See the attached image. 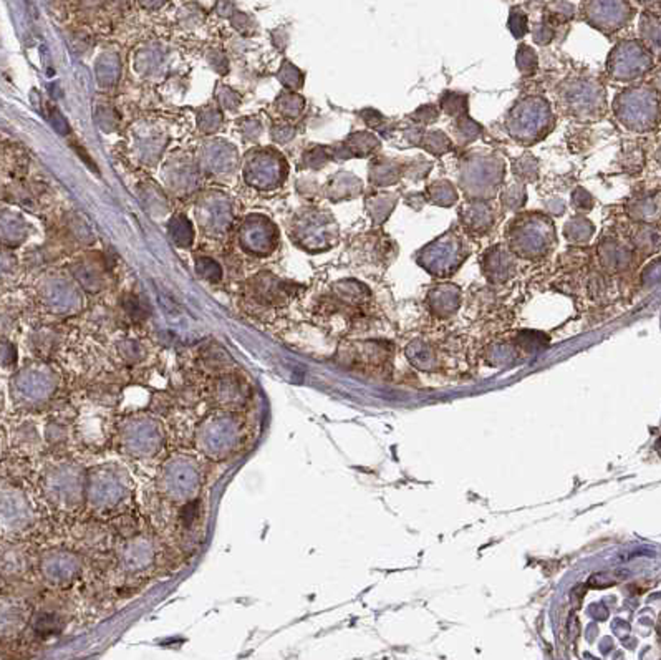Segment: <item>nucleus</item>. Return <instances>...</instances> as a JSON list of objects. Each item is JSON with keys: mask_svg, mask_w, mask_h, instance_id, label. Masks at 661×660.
<instances>
[{"mask_svg": "<svg viewBox=\"0 0 661 660\" xmlns=\"http://www.w3.org/2000/svg\"><path fill=\"white\" fill-rule=\"evenodd\" d=\"M653 69V55L638 40H623L611 48L606 70L613 80L632 82Z\"/></svg>", "mask_w": 661, "mask_h": 660, "instance_id": "423d86ee", "label": "nucleus"}, {"mask_svg": "<svg viewBox=\"0 0 661 660\" xmlns=\"http://www.w3.org/2000/svg\"><path fill=\"white\" fill-rule=\"evenodd\" d=\"M641 281H643V284L645 286H653L656 284V282L660 281V266L655 269V272H651V266L646 267V271L643 272V277H641Z\"/></svg>", "mask_w": 661, "mask_h": 660, "instance_id": "72a5a7b5", "label": "nucleus"}, {"mask_svg": "<svg viewBox=\"0 0 661 660\" xmlns=\"http://www.w3.org/2000/svg\"><path fill=\"white\" fill-rule=\"evenodd\" d=\"M406 353L409 363L421 372H438L441 368V357L434 345L425 340H413L406 345Z\"/></svg>", "mask_w": 661, "mask_h": 660, "instance_id": "f8f14e48", "label": "nucleus"}, {"mask_svg": "<svg viewBox=\"0 0 661 660\" xmlns=\"http://www.w3.org/2000/svg\"><path fill=\"white\" fill-rule=\"evenodd\" d=\"M363 116H365V121L368 123V127L373 128V129H383L385 125L388 123V121H386V118L380 113V111L371 110V108L363 111Z\"/></svg>", "mask_w": 661, "mask_h": 660, "instance_id": "473e14b6", "label": "nucleus"}, {"mask_svg": "<svg viewBox=\"0 0 661 660\" xmlns=\"http://www.w3.org/2000/svg\"><path fill=\"white\" fill-rule=\"evenodd\" d=\"M525 196H527V192H525L524 184L514 183L502 192V204L512 211H517L524 206Z\"/></svg>", "mask_w": 661, "mask_h": 660, "instance_id": "a878e982", "label": "nucleus"}, {"mask_svg": "<svg viewBox=\"0 0 661 660\" xmlns=\"http://www.w3.org/2000/svg\"><path fill=\"white\" fill-rule=\"evenodd\" d=\"M559 100L567 113L580 120L597 118L605 111L604 88L592 80L565 82L560 87Z\"/></svg>", "mask_w": 661, "mask_h": 660, "instance_id": "0eeeda50", "label": "nucleus"}, {"mask_svg": "<svg viewBox=\"0 0 661 660\" xmlns=\"http://www.w3.org/2000/svg\"><path fill=\"white\" fill-rule=\"evenodd\" d=\"M352 150L355 155L360 156H367L371 155L373 151H376L380 148V140L375 136V134L370 132H362V133H355L352 136Z\"/></svg>", "mask_w": 661, "mask_h": 660, "instance_id": "4be33fe9", "label": "nucleus"}, {"mask_svg": "<svg viewBox=\"0 0 661 660\" xmlns=\"http://www.w3.org/2000/svg\"><path fill=\"white\" fill-rule=\"evenodd\" d=\"M429 309L438 317H451L461 304V293L456 286L443 284L434 287L428 295Z\"/></svg>", "mask_w": 661, "mask_h": 660, "instance_id": "9b49d317", "label": "nucleus"}, {"mask_svg": "<svg viewBox=\"0 0 661 660\" xmlns=\"http://www.w3.org/2000/svg\"><path fill=\"white\" fill-rule=\"evenodd\" d=\"M418 146H422L426 151H429L431 155L439 156V155H444V153L451 151L453 143L443 132L433 129V132H426V133L422 132L421 133L420 141H418Z\"/></svg>", "mask_w": 661, "mask_h": 660, "instance_id": "a211bd4d", "label": "nucleus"}, {"mask_svg": "<svg viewBox=\"0 0 661 660\" xmlns=\"http://www.w3.org/2000/svg\"><path fill=\"white\" fill-rule=\"evenodd\" d=\"M595 232L593 224L582 216H575L565 224L564 234L574 244H585Z\"/></svg>", "mask_w": 661, "mask_h": 660, "instance_id": "dca6fc26", "label": "nucleus"}, {"mask_svg": "<svg viewBox=\"0 0 661 660\" xmlns=\"http://www.w3.org/2000/svg\"><path fill=\"white\" fill-rule=\"evenodd\" d=\"M439 110L434 105H422L411 115V120L418 121L421 125H431L438 120Z\"/></svg>", "mask_w": 661, "mask_h": 660, "instance_id": "c756f323", "label": "nucleus"}, {"mask_svg": "<svg viewBox=\"0 0 661 660\" xmlns=\"http://www.w3.org/2000/svg\"><path fill=\"white\" fill-rule=\"evenodd\" d=\"M512 171H514L516 176L524 179V181H535L539 173V163L532 155H524L523 158L514 161Z\"/></svg>", "mask_w": 661, "mask_h": 660, "instance_id": "5701e85b", "label": "nucleus"}, {"mask_svg": "<svg viewBox=\"0 0 661 660\" xmlns=\"http://www.w3.org/2000/svg\"><path fill=\"white\" fill-rule=\"evenodd\" d=\"M397 204V196L395 195H376L370 196L367 201V208L370 218L376 224H383L385 219L390 216Z\"/></svg>", "mask_w": 661, "mask_h": 660, "instance_id": "2eb2a0df", "label": "nucleus"}, {"mask_svg": "<svg viewBox=\"0 0 661 660\" xmlns=\"http://www.w3.org/2000/svg\"><path fill=\"white\" fill-rule=\"evenodd\" d=\"M403 166L390 158H376L370 164V181L375 186H391L401 176Z\"/></svg>", "mask_w": 661, "mask_h": 660, "instance_id": "ddd939ff", "label": "nucleus"}, {"mask_svg": "<svg viewBox=\"0 0 661 660\" xmlns=\"http://www.w3.org/2000/svg\"><path fill=\"white\" fill-rule=\"evenodd\" d=\"M641 38L653 47L658 52L660 47V22L655 19L653 15H643L641 17V27H640Z\"/></svg>", "mask_w": 661, "mask_h": 660, "instance_id": "b1692460", "label": "nucleus"}, {"mask_svg": "<svg viewBox=\"0 0 661 660\" xmlns=\"http://www.w3.org/2000/svg\"><path fill=\"white\" fill-rule=\"evenodd\" d=\"M509 251L524 259L543 258L555 244V227L542 214H520L507 229Z\"/></svg>", "mask_w": 661, "mask_h": 660, "instance_id": "f03ea898", "label": "nucleus"}, {"mask_svg": "<svg viewBox=\"0 0 661 660\" xmlns=\"http://www.w3.org/2000/svg\"><path fill=\"white\" fill-rule=\"evenodd\" d=\"M460 216L462 224L476 234H483V232L489 231L494 224V213L488 201L471 199L469 203L462 206Z\"/></svg>", "mask_w": 661, "mask_h": 660, "instance_id": "1a4fd4ad", "label": "nucleus"}, {"mask_svg": "<svg viewBox=\"0 0 661 660\" xmlns=\"http://www.w3.org/2000/svg\"><path fill=\"white\" fill-rule=\"evenodd\" d=\"M548 7H550L552 10L548 12V15L546 17V19L550 20L554 25H557V22L570 20L574 17V6L569 2L548 3Z\"/></svg>", "mask_w": 661, "mask_h": 660, "instance_id": "cd10ccee", "label": "nucleus"}, {"mask_svg": "<svg viewBox=\"0 0 661 660\" xmlns=\"http://www.w3.org/2000/svg\"><path fill=\"white\" fill-rule=\"evenodd\" d=\"M517 69L520 70L523 75H532L537 70V55H535L534 48L529 45H520L517 48Z\"/></svg>", "mask_w": 661, "mask_h": 660, "instance_id": "393cba45", "label": "nucleus"}, {"mask_svg": "<svg viewBox=\"0 0 661 660\" xmlns=\"http://www.w3.org/2000/svg\"><path fill=\"white\" fill-rule=\"evenodd\" d=\"M425 196L428 197L431 203L444 206V208L453 206L457 201L456 188L449 181H434L433 184H429Z\"/></svg>", "mask_w": 661, "mask_h": 660, "instance_id": "f3484780", "label": "nucleus"}, {"mask_svg": "<svg viewBox=\"0 0 661 660\" xmlns=\"http://www.w3.org/2000/svg\"><path fill=\"white\" fill-rule=\"evenodd\" d=\"M483 271L491 282H504L509 279L512 271H514V259L506 248L496 246L484 255Z\"/></svg>", "mask_w": 661, "mask_h": 660, "instance_id": "9d476101", "label": "nucleus"}, {"mask_svg": "<svg viewBox=\"0 0 661 660\" xmlns=\"http://www.w3.org/2000/svg\"><path fill=\"white\" fill-rule=\"evenodd\" d=\"M572 204L574 208H577L578 211H588L593 208V197L590 196V192L583 190V188H577L574 192Z\"/></svg>", "mask_w": 661, "mask_h": 660, "instance_id": "2f4dec72", "label": "nucleus"}, {"mask_svg": "<svg viewBox=\"0 0 661 660\" xmlns=\"http://www.w3.org/2000/svg\"><path fill=\"white\" fill-rule=\"evenodd\" d=\"M613 111L625 128L637 133L650 132L658 123V95L646 87L625 90L615 98Z\"/></svg>", "mask_w": 661, "mask_h": 660, "instance_id": "20e7f679", "label": "nucleus"}, {"mask_svg": "<svg viewBox=\"0 0 661 660\" xmlns=\"http://www.w3.org/2000/svg\"><path fill=\"white\" fill-rule=\"evenodd\" d=\"M554 123L550 105L542 97H527L517 101L506 118L507 132L525 146L546 138L554 128Z\"/></svg>", "mask_w": 661, "mask_h": 660, "instance_id": "f257e3e1", "label": "nucleus"}, {"mask_svg": "<svg viewBox=\"0 0 661 660\" xmlns=\"http://www.w3.org/2000/svg\"><path fill=\"white\" fill-rule=\"evenodd\" d=\"M467 258L464 242L456 232L448 231L443 236L429 242L416 255L418 264L434 277H448L461 267Z\"/></svg>", "mask_w": 661, "mask_h": 660, "instance_id": "39448f33", "label": "nucleus"}, {"mask_svg": "<svg viewBox=\"0 0 661 660\" xmlns=\"http://www.w3.org/2000/svg\"><path fill=\"white\" fill-rule=\"evenodd\" d=\"M633 10L627 2H587L583 3V19L593 29L610 34L622 29L632 19Z\"/></svg>", "mask_w": 661, "mask_h": 660, "instance_id": "6e6552de", "label": "nucleus"}, {"mask_svg": "<svg viewBox=\"0 0 661 660\" xmlns=\"http://www.w3.org/2000/svg\"><path fill=\"white\" fill-rule=\"evenodd\" d=\"M481 129H483V127H481L479 123H476V121L469 118L467 115L460 116V118L454 120L453 123L454 136H456L460 145H466V143L474 141L481 134Z\"/></svg>", "mask_w": 661, "mask_h": 660, "instance_id": "6ab92c4d", "label": "nucleus"}, {"mask_svg": "<svg viewBox=\"0 0 661 660\" xmlns=\"http://www.w3.org/2000/svg\"><path fill=\"white\" fill-rule=\"evenodd\" d=\"M429 169H431V163H429V161H428V163H426V161H422V160H416V161H413V163H409L408 166H404L403 171H404V174H406L408 178L421 179V178H425L426 174L429 173Z\"/></svg>", "mask_w": 661, "mask_h": 660, "instance_id": "7c9ffc66", "label": "nucleus"}, {"mask_svg": "<svg viewBox=\"0 0 661 660\" xmlns=\"http://www.w3.org/2000/svg\"><path fill=\"white\" fill-rule=\"evenodd\" d=\"M600 258L605 267L611 271H620L627 267L632 260V251L617 241H606L600 248Z\"/></svg>", "mask_w": 661, "mask_h": 660, "instance_id": "4468645a", "label": "nucleus"}, {"mask_svg": "<svg viewBox=\"0 0 661 660\" xmlns=\"http://www.w3.org/2000/svg\"><path fill=\"white\" fill-rule=\"evenodd\" d=\"M441 108L449 116L460 118L467 113V95L457 92H446L441 97Z\"/></svg>", "mask_w": 661, "mask_h": 660, "instance_id": "aec40b11", "label": "nucleus"}, {"mask_svg": "<svg viewBox=\"0 0 661 660\" xmlns=\"http://www.w3.org/2000/svg\"><path fill=\"white\" fill-rule=\"evenodd\" d=\"M506 166L504 161L492 155H471L462 160L460 183L462 191L471 199L485 201L496 195L504 181Z\"/></svg>", "mask_w": 661, "mask_h": 660, "instance_id": "7ed1b4c3", "label": "nucleus"}, {"mask_svg": "<svg viewBox=\"0 0 661 660\" xmlns=\"http://www.w3.org/2000/svg\"><path fill=\"white\" fill-rule=\"evenodd\" d=\"M630 214L638 221L651 223L653 216H658V199H651V197H641V199L633 201L630 204Z\"/></svg>", "mask_w": 661, "mask_h": 660, "instance_id": "412c9836", "label": "nucleus"}, {"mask_svg": "<svg viewBox=\"0 0 661 660\" xmlns=\"http://www.w3.org/2000/svg\"><path fill=\"white\" fill-rule=\"evenodd\" d=\"M507 25H509V30L516 38H523L529 30L527 15H525L524 10H520L519 7H514L509 13V22H507Z\"/></svg>", "mask_w": 661, "mask_h": 660, "instance_id": "bb28decb", "label": "nucleus"}, {"mask_svg": "<svg viewBox=\"0 0 661 660\" xmlns=\"http://www.w3.org/2000/svg\"><path fill=\"white\" fill-rule=\"evenodd\" d=\"M554 35H555L554 24H552L550 20H547L546 17H543L542 22L535 24V27H534V40L537 43L546 45V43L550 42L552 38H554Z\"/></svg>", "mask_w": 661, "mask_h": 660, "instance_id": "c85d7f7f", "label": "nucleus"}]
</instances>
